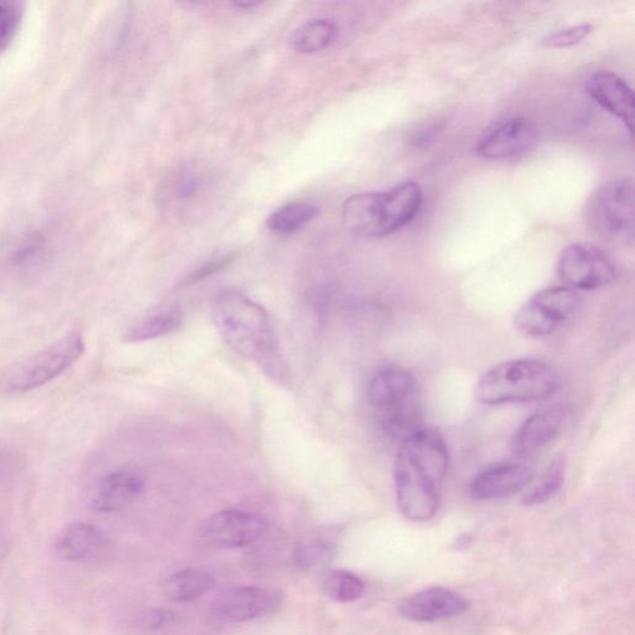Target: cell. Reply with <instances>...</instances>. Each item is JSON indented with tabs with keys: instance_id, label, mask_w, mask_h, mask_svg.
Returning <instances> with one entry per match:
<instances>
[{
	"instance_id": "1",
	"label": "cell",
	"mask_w": 635,
	"mask_h": 635,
	"mask_svg": "<svg viewBox=\"0 0 635 635\" xmlns=\"http://www.w3.org/2000/svg\"><path fill=\"white\" fill-rule=\"evenodd\" d=\"M450 466L449 447L433 428H417L400 443L393 479L400 512L408 521H432Z\"/></svg>"
},
{
	"instance_id": "2",
	"label": "cell",
	"mask_w": 635,
	"mask_h": 635,
	"mask_svg": "<svg viewBox=\"0 0 635 635\" xmlns=\"http://www.w3.org/2000/svg\"><path fill=\"white\" fill-rule=\"evenodd\" d=\"M212 318L231 351L256 364L276 382L283 384L290 381L288 364L283 361L270 317L261 304L241 292L223 291L215 298Z\"/></svg>"
},
{
	"instance_id": "3",
	"label": "cell",
	"mask_w": 635,
	"mask_h": 635,
	"mask_svg": "<svg viewBox=\"0 0 635 635\" xmlns=\"http://www.w3.org/2000/svg\"><path fill=\"white\" fill-rule=\"evenodd\" d=\"M424 204L422 186L405 182L388 192L355 194L343 205L344 225L369 237L389 236L408 225Z\"/></svg>"
},
{
	"instance_id": "4",
	"label": "cell",
	"mask_w": 635,
	"mask_h": 635,
	"mask_svg": "<svg viewBox=\"0 0 635 635\" xmlns=\"http://www.w3.org/2000/svg\"><path fill=\"white\" fill-rule=\"evenodd\" d=\"M560 383V375L551 364L536 359H515L488 370L477 382L474 392L481 404H521L552 396Z\"/></svg>"
},
{
	"instance_id": "5",
	"label": "cell",
	"mask_w": 635,
	"mask_h": 635,
	"mask_svg": "<svg viewBox=\"0 0 635 635\" xmlns=\"http://www.w3.org/2000/svg\"><path fill=\"white\" fill-rule=\"evenodd\" d=\"M85 352L83 334L73 330L39 353L15 363L0 375V392L14 395L39 389L74 365Z\"/></svg>"
},
{
	"instance_id": "6",
	"label": "cell",
	"mask_w": 635,
	"mask_h": 635,
	"mask_svg": "<svg viewBox=\"0 0 635 635\" xmlns=\"http://www.w3.org/2000/svg\"><path fill=\"white\" fill-rule=\"evenodd\" d=\"M579 306V294L566 285L545 289L516 310L515 325L529 337L551 335L575 315Z\"/></svg>"
},
{
	"instance_id": "7",
	"label": "cell",
	"mask_w": 635,
	"mask_h": 635,
	"mask_svg": "<svg viewBox=\"0 0 635 635\" xmlns=\"http://www.w3.org/2000/svg\"><path fill=\"white\" fill-rule=\"evenodd\" d=\"M588 227L597 234H627L634 222V185L631 178H619L598 187L586 207Z\"/></svg>"
},
{
	"instance_id": "8",
	"label": "cell",
	"mask_w": 635,
	"mask_h": 635,
	"mask_svg": "<svg viewBox=\"0 0 635 635\" xmlns=\"http://www.w3.org/2000/svg\"><path fill=\"white\" fill-rule=\"evenodd\" d=\"M558 273L566 288L594 291L616 279V266L610 255L591 244H574L561 253Z\"/></svg>"
},
{
	"instance_id": "9",
	"label": "cell",
	"mask_w": 635,
	"mask_h": 635,
	"mask_svg": "<svg viewBox=\"0 0 635 635\" xmlns=\"http://www.w3.org/2000/svg\"><path fill=\"white\" fill-rule=\"evenodd\" d=\"M213 191L215 179L210 170L199 164H190L168 179L162 200L164 207L174 211L176 217L193 219L207 209Z\"/></svg>"
},
{
	"instance_id": "10",
	"label": "cell",
	"mask_w": 635,
	"mask_h": 635,
	"mask_svg": "<svg viewBox=\"0 0 635 635\" xmlns=\"http://www.w3.org/2000/svg\"><path fill=\"white\" fill-rule=\"evenodd\" d=\"M267 530V523L261 516L228 509L205 518L199 526V536L211 547L236 549L245 548L261 539Z\"/></svg>"
},
{
	"instance_id": "11",
	"label": "cell",
	"mask_w": 635,
	"mask_h": 635,
	"mask_svg": "<svg viewBox=\"0 0 635 635\" xmlns=\"http://www.w3.org/2000/svg\"><path fill=\"white\" fill-rule=\"evenodd\" d=\"M536 141L538 131L529 120L508 118L491 124L481 134L476 154L489 160L514 159L526 155Z\"/></svg>"
},
{
	"instance_id": "12",
	"label": "cell",
	"mask_w": 635,
	"mask_h": 635,
	"mask_svg": "<svg viewBox=\"0 0 635 635\" xmlns=\"http://www.w3.org/2000/svg\"><path fill=\"white\" fill-rule=\"evenodd\" d=\"M283 596L274 589L256 586H237L223 589L212 601V610L221 620L248 622L276 613Z\"/></svg>"
},
{
	"instance_id": "13",
	"label": "cell",
	"mask_w": 635,
	"mask_h": 635,
	"mask_svg": "<svg viewBox=\"0 0 635 635\" xmlns=\"http://www.w3.org/2000/svg\"><path fill=\"white\" fill-rule=\"evenodd\" d=\"M466 598L450 588H426L406 597L399 605L402 619L418 623H435L455 619L468 610Z\"/></svg>"
},
{
	"instance_id": "14",
	"label": "cell",
	"mask_w": 635,
	"mask_h": 635,
	"mask_svg": "<svg viewBox=\"0 0 635 635\" xmlns=\"http://www.w3.org/2000/svg\"><path fill=\"white\" fill-rule=\"evenodd\" d=\"M534 478V469L524 462L498 464L478 474L471 485L476 500H496L521 493Z\"/></svg>"
},
{
	"instance_id": "15",
	"label": "cell",
	"mask_w": 635,
	"mask_h": 635,
	"mask_svg": "<svg viewBox=\"0 0 635 635\" xmlns=\"http://www.w3.org/2000/svg\"><path fill=\"white\" fill-rule=\"evenodd\" d=\"M586 89L594 101L619 119L633 136L635 97L628 83L612 71L602 70L587 80Z\"/></svg>"
},
{
	"instance_id": "16",
	"label": "cell",
	"mask_w": 635,
	"mask_h": 635,
	"mask_svg": "<svg viewBox=\"0 0 635 635\" xmlns=\"http://www.w3.org/2000/svg\"><path fill=\"white\" fill-rule=\"evenodd\" d=\"M566 425V411L560 407L536 413L516 429L512 450L518 459H529L558 440Z\"/></svg>"
},
{
	"instance_id": "17",
	"label": "cell",
	"mask_w": 635,
	"mask_h": 635,
	"mask_svg": "<svg viewBox=\"0 0 635 635\" xmlns=\"http://www.w3.org/2000/svg\"><path fill=\"white\" fill-rule=\"evenodd\" d=\"M416 389L414 375L407 370L390 368L375 375L369 387V401L380 417L406 410L407 401Z\"/></svg>"
},
{
	"instance_id": "18",
	"label": "cell",
	"mask_w": 635,
	"mask_h": 635,
	"mask_svg": "<svg viewBox=\"0 0 635 635\" xmlns=\"http://www.w3.org/2000/svg\"><path fill=\"white\" fill-rule=\"evenodd\" d=\"M145 488V479L137 472L131 469L111 472L97 487L94 508L100 513L119 512L136 502Z\"/></svg>"
},
{
	"instance_id": "19",
	"label": "cell",
	"mask_w": 635,
	"mask_h": 635,
	"mask_svg": "<svg viewBox=\"0 0 635 635\" xmlns=\"http://www.w3.org/2000/svg\"><path fill=\"white\" fill-rule=\"evenodd\" d=\"M106 547L105 535L89 523H74L60 533L57 551L62 559L82 562L100 557Z\"/></svg>"
},
{
	"instance_id": "20",
	"label": "cell",
	"mask_w": 635,
	"mask_h": 635,
	"mask_svg": "<svg viewBox=\"0 0 635 635\" xmlns=\"http://www.w3.org/2000/svg\"><path fill=\"white\" fill-rule=\"evenodd\" d=\"M213 586L208 572L187 569L169 576L163 583V594L172 602H192L207 595Z\"/></svg>"
},
{
	"instance_id": "21",
	"label": "cell",
	"mask_w": 635,
	"mask_h": 635,
	"mask_svg": "<svg viewBox=\"0 0 635 635\" xmlns=\"http://www.w3.org/2000/svg\"><path fill=\"white\" fill-rule=\"evenodd\" d=\"M183 315L178 308H166L149 313L134 323L124 334L129 343L148 342L159 337L174 332L182 326Z\"/></svg>"
},
{
	"instance_id": "22",
	"label": "cell",
	"mask_w": 635,
	"mask_h": 635,
	"mask_svg": "<svg viewBox=\"0 0 635 635\" xmlns=\"http://www.w3.org/2000/svg\"><path fill=\"white\" fill-rule=\"evenodd\" d=\"M339 26L330 20H315L304 23L290 38L291 48L300 53H315L334 44Z\"/></svg>"
},
{
	"instance_id": "23",
	"label": "cell",
	"mask_w": 635,
	"mask_h": 635,
	"mask_svg": "<svg viewBox=\"0 0 635 635\" xmlns=\"http://www.w3.org/2000/svg\"><path fill=\"white\" fill-rule=\"evenodd\" d=\"M319 209L307 202L285 204L268 217L267 227L276 234L291 235L308 225L318 217Z\"/></svg>"
},
{
	"instance_id": "24",
	"label": "cell",
	"mask_w": 635,
	"mask_h": 635,
	"mask_svg": "<svg viewBox=\"0 0 635 635\" xmlns=\"http://www.w3.org/2000/svg\"><path fill=\"white\" fill-rule=\"evenodd\" d=\"M44 256L42 239L39 236L25 237L13 245L11 252L5 255V266L14 274H29L42 262Z\"/></svg>"
},
{
	"instance_id": "25",
	"label": "cell",
	"mask_w": 635,
	"mask_h": 635,
	"mask_svg": "<svg viewBox=\"0 0 635 635\" xmlns=\"http://www.w3.org/2000/svg\"><path fill=\"white\" fill-rule=\"evenodd\" d=\"M565 460L562 457L553 460L539 481L523 496V505L535 506L549 502L563 487V483H565Z\"/></svg>"
},
{
	"instance_id": "26",
	"label": "cell",
	"mask_w": 635,
	"mask_h": 635,
	"mask_svg": "<svg viewBox=\"0 0 635 635\" xmlns=\"http://www.w3.org/2000/svg\"><path fill=\"white\" fill-rule=\"evenodd\" d=\"M326 594L340 603H351L362 598L365 593L364 581L352 572L332 571L325 579Z\"/></svg>"
},
{
	"instance_id": "27",
	"label": "cell",
	"mask_w": 635,
	"mask_h": 635,
	"mask_svg": "<svg viewBox=\"0 0 635 635\" xmlns=\"http://www.w3.org/2000/svg\"><path fill=\"white\" fill-rule=\"evenodd\" d=\"M335 554V545L326 541H315L303 545L294 553V562L303 571L315 570L327 565Z\"/></svg>"
},
{
	"instance_id": "28",
	"label": "cell",
	"mask_w": 635,
	"mask_h": 635,
	"mask_svg": "<svg viewBox=\"0 0 635 635\" xmlns=\"http://www.w3.org/2000/svg\"><path fill=\"white\" fill-rule=\"evenodd\" d=\"M591 33V24L572 25L569 28L559 29L549 34L548 37L542 39L541 44L545 48L566 49L583 42Z\"/></svg>"
},
{
	"instance_id": "29",
	"label": "cell",
	"mask_w": 635,
	"mask_h": 635,
	"mask_svg": "<svg viewBox=\"0 0 635 635\" xmlns=\"http://www.w3.org/2000/svg\"><path fill=\"white\" fill-rule=\"evenodd\" d=\"M20 21V8L13 3L0 2V52L13 40Z\"/></svg>"
},
{
	"instance_id": "30",
	"label": "cell",
	"mask_w": 635,
	"mask_h": 635,
	"mask_svg": "<svg viewBox=\"0 0 635 635\" xmlns=\"http://www.w3.org/2000/svg\"><path fill=\"white\" fill-rule=\"evenodd\" d=\"M23 459L12 447L0 444V481L11 479L23 469Z\"/></svg>"
},
{
	"instance_id": "31",
	"label": "cell",
	"mask_w": 635,
	"mask_h": 635,
	"mask_svg": "<svg viewBox=\"0 0 635 635\" xmlns=\"http://www.w3.org/2000/svg\"><path fill=\"white\" fill-rule=\"evenodd\" d=\"M231 259H232V256L221 258V259H219V261H215V262H210L208 265H205L204 267L199 268V270L196 271L192 276V281L200 280V279H203V277H207L213 272L219 271L220 268H222L223 266H227L231 261Z\"/></svg>"
},
{
	"instance_id": "32",
	"label": "cell",
	"mask_w": 635,
	"mask_h": 635,
	"mask_svg": "<svg viewBox=\"0 0 635 635\" xmlns=\"http://www.w3.org/2000/svg\"><path fill=\"white\" fill-rule=\"evenodd\" d=\"M170 621V614L160 611L150 612L145 616V625L150 630L162 628Z\"/></svg>"
},
{
	"instance_id": "33",
	"label": "cell",
	"mask_w": 635,
	"mask_h": 635,
	"mask_svg": "<svg viewBox=\"0 0 635 635\" xmlns=\"http://www.w3.org/2000/svg\"><path fill=\"white\" fill-rule=\"evenodd\" d=\"M472 539L469 535L466 536H461V538L457 541L459 547H463V548H467L468 545H471Z\"/></svg>"
}]
</instances>
